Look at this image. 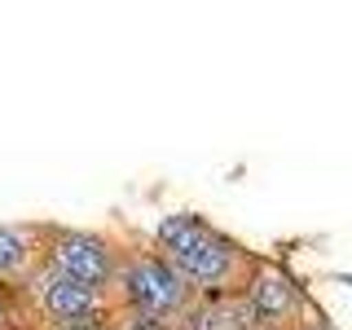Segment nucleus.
Here are the masks:
<instances>
[{
  "instance_id": "nucleus-1",
  "label": "nucleus",
  "mask_w": 352,
  "mask_h": 330,
  "mask_svg": "<svg viewBox=\"0 0 352 330\" xmlns=\"http://www.w3.org/2000/svg\"><path fill=\"white\" fill-rule=\"evenodd\" d=\"M159 242H163V251H168L172 269L181 273V282L212 286V282L225 278L229 264H234L229 242L216 238L198 216H168L159 225Z\"/></svg>"
},
{
  "instance_id": "nucleus-2",
  "label": "nucleus",
  "mask_w": 352,
  "mask_h": 330,
  "mask_svg": "<svg viewBox=\"0 0 352 330\" xmlns=\"http://www.w3.org/2000/svg\"><path fill=\"white\" fill-rule=\"evenodd\" d=\"M128 295L137 300L141 308H146L150 317H163V313H172L176 304L185 300V282H181V273L172 269V264H163V260H137L128 269Z\"/></svg>"
},
{
  "instance_id": "nucleus-3",
  "label": "nucleus",
  "mask_w": 352,
  "mask_h": 330,
  "mask_svg": "<svg viewBox=\"0 0 352 330\" xmlns=\"http://www.w3.org/2000/svg\"><path fill=\"white\" fill-rule=\"evenodd\" d=\"M53 256H58V269H62V273H71L75 282L93 286V291L110 278V256H106V247H102L97 238H88V234H66V238H58Z\"/></svg>"
},
{
  "instance_id": "nucleus-4",
  "label": "nucleus",
  "mask_w": 352,
  "mask_h": 330,
  "mask_svg": "<svg viewBox=\"0 0 352 330\" xmlns=\"http://www.w3.org/2000/svg\"><path fill=\"white\" fill-rule=\"evenodd\" d=\"M40 295H44V304H49V313H58L62 322H84V317H93V308H97L93 286L75 282L71 273H62V269H49L40 278Z\"/></svg>"
},
{
  "instance_id": "nucleus-5",
  "label": "nucleus",
  "mask_w": 352,
  "mask_h": 330,
  "mask_svg": "<svg viewBox=\"0 0 352 330\" xmlns=\"http://www.w3.org/2000/svg\"><path fill=\"white\" fill-rule=\"evenodd\" d=\"M295 304V291L282 273H260V282L251 286V308L256 317H282L286 308Z\"/></svg>"
},
{
  "instance_id": "nucleus-6",
  "label": "nucleus",
  "mask_w": 352,
  "mask_h": 330,
  "mask_svg": "<svg viewBox=\"0 0 352 330\" xmlns=\"http://www.w3.org/2000/svg\"><path fill=\"white\" fill-rule=\"evenodd\" d=\"M27 260V238L18 229H0V269H18Z\"/></svg>"
},
{
  "instance_id": "nucleus-7",
  "label": "nucleus",
  "mask_w": 352,
  "mask_h": 330,
  "mask_svg": "<svg viewBox=\"0 0 352 330\" xmlns=\"http://www.w3.org/2000/svg\"><path fill=\"white\" fill-rule=\"evenodd\" d=\"M132 330H163V322H159V317H146V322H137Z\"/></svg>"
}]
</instances>
